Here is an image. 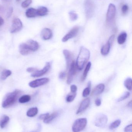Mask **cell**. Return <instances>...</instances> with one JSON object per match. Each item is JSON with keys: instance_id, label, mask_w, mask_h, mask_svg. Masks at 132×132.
Returning <instances> with one entry per match:
<instances>
[{"instance_id": "3", "label": "cell", "mask_w": 132, "mask_h": 132, "mask_svg": "<svg viewBox=\"0 0 132 132\" xmlns=\"http://www.w3.org/2000/svg\"><path fill=\"white\" fill-rule=\"evenodd\" d=\"M21 93V91L16 90L7 94L2 102V107L4 108H7L13 105L17 101Z\"/></svg>"}, {"instance_id": "37", "label": "cell", "mask_w": 132, "mask_h": 132, "mask_svg": "<svg viewBox=\"0 0 132 132\" xmlns=\"http://www.w3.org/2000/svg\"><path fill=\"white\" fill-rule=\"evenodd\" d=\"M77 90V87L74 85H71V92L73 93H76Z\"/></svg>"}, {"instance_id": "35", "label": "cell", "mask_w": 132, "mask_h": 132, "mask_svg": "<svg viewBox=\"0 0 132 132\" xmlns=\"http://www.w3.org/2000/svg\"><path fill=\"white\" fill-rule=\"evenodd\" d=\"M13 9L12 7H11L9 8L7 11V14H6V17L7 18H10L11 16L12 13H13Z\"/></svg>"}, {"instance_id": "11", "label": "cell", "mask_w": 132, "mask_h": 132, "mask_svg": "<svg viewBox=\"0 0 132 132\" xmlns=\"http://www.w3.org/2000/svg\"><path fill=\"white\" fill-rule=\"evenodd\" d=\"M49 81V79L47 78H40V79H36L29 82V85L31 87L35 88L40 87L42 85H44L47 84Z\"/></svg>"}, {"instance_id": "6", "label": "cell", "mask_w": 132, "mask_h": 132, "mask_svg": "<svg viewBox=\"0 0 132 132\" xmlns=\"http://www.w3.org/2000/svg\"><path fill=\"white\" fill-rule=\"evenodd\" d=\"M95 6L93 0H85L84 9L86 17L87 18H90L94 15L95 7Z\"/></svg>"}, {"instance_id": "44", "label": "cell", "mask_w": 132, "mask_h": 132, "mask_svg": "<svg viewBox=\"0 0 132 132\" xmlns=\"http://www.w3.org/2000/svg\"><path fill=\"white\" fill-rule=\"evenodd\" d=\"M4 8L2 5H0V13L4 11Z\"/></svg>"}, {"instance_id": "27", "label": "cell", "mask_w": 132, "mask_h": 132, "mask_svg": "<svg viewBox=\"0 0 132 132\" xmlns=\"http://www.w3.org/2000/svg\"><path fill=\"white\" fill-rule=\"evenodd\" d=\"M132 80L131 78H127L125 80L124 85L125 87L129 90L131 91L132 90Z\"/></svg>"}, {"instance_id": "4", "label": "cell", "mask_w": 132, "mask_h": 132, "mask_svg": "<svg viewBox=\"0 0 132 132\" xmlns=\"http://www.w3.org/2000/svg\"><path fill=\"white\" fill-rule=\"evenodd\" d=\"M116 11L115 5L112 4H110L108 9L106 18V24L108 27H112L114 24Z\"/></svg>"}, {"instance_id": "21", "label": "cell", "mask_w": 132, "mask_h": 132, "mask_svg": "<svg viewBox=\"0 0 132 132\" xmlns=\"http://www.w3.org/2000/svg\"><path fill=\"white\" fill-rule=\"evenodd\" d=\"M127 37V34L126 32H122L119 35L118 38V43L119 45H122L125 42Z\"/></svg>"}, {"instance_id": "18", "label": "cell", "mask_w": 132, "mask_h": 132, "mask_svg": "<svg viewBox=\"0 0 132 132\" xmlns=\"http://www.w3.org/2000/svg\"><path fill=\"white\" fill-rule=\"evenodd\" d=\"M49 11L48 9L44 6L40 7L37 9V15L40 16H44L48 14Z\"/></svg>"}, {"instance_id": "16", "label": "cell", "mask_w": 132, "mask_h": 132, "mask_svg": "<svg viewBox=\"0 0 132 132\" xmlns=\"http://www.w3.org/2000/svg\"><path fill=\"white\" fill-rule=\"evenodd\" d=\"M105 89V85L103 84L98 85L91 92V96H97L101 94Z\"/></svg>"}, {"instance_id": "31", "label": "cell", "mask_w": 132, "mask_h": 132, "mask_svg": "<svg viewBox=\"0 0 132 132\" xmlns=\"http://www.w3.org/2000/svg\"><path fill=\"white\" fill-rule=\"evenodd\" d=\"M69 16L71 20L73 21H76L78 18V15L73 12H70L69 13Z\"/></svg>"}, {"instance_id": "30", "label": "cell", "mask_w": 132, "mask_h": 132, "mask_svg": "<svg viewBox=\"0 0 132 132\" xmlns=\"http://www.w3.org/2000/svg\"><path fill=\"white\" fill-rule=\"evenodd\" d=\"M76 93H73L71 92L70 94H69L67 96L66 101L68 102H72L74 100V98L76 97Z\"/></svg>"}, {"instance_id": "2", "label": "cell", "mask_w": 132, "mask_h": 132, "mask_svg": "<svg viewBox=\"0 0 132 132\" xmlns=\"http://www.w3.org/2000/svg\"><path fill=\"white\" fill-rule=\"evenodd\" d=\"M90 56V53L88 49L83 46L81 47L76 62L77 68L78 70H81L83 68L86 63L89 60Z\"/></svg>"}, {"instance_id": "38", "label": "cell", "mask_w": 132, "mask_h": 132, "mask_svg": "<svg viewBox=\"0 0 132 132\" xmlns=\"http://www.w3.org/2000/svg\"><path fill=\"white\" fill-rule=\"evenodd\" d=\"M49 115V113H46V114H41L39 116V119L40 120H45V119L48 117V116Z\"/></svg>"}, {"instance_id": "45", "label": "cell", "mask_w": 132, "mask_h": 132, "mask_svg": "<svg viewBox=\"0 0 132 132\" xmlns=\"http://www.w3.org/2000/svg\"><path fill=\"white\" fill-rule=\"evenodd\" d=\"M128 106L129 108H132V101H131L130 102H129L128 104Z\"/></svg>"}, {"instance_id": "40", "label": "cell", "mask_w": 132, "mask_h": 132, "mask_svg": "<svg viewBox=\"0 0 132 132\" xmlns=\"http://www.w3.org/2000/svg\"><path fill=\"white\" fill-rule=\"evenodd\" d=\"M37 70H38V69H36V68H35L30 67L27 68L26 71H27V72H29V73H33V72L36 71Z\"/></svg>"}, {"instance_id": "34", "label": "cell", "mask_w": 132, "mask_h": 132, "mask_svg": "<svg viewBox=\"0 0 132 132\" xmlns=\"http://www.w3.org/2000/svg\"><path fill=\"white\" fill-rule=\"evenodd\" d=\"M128 6L127 5H122L121 8V11L122 14H126L127 12L128 11Z\"/></svg>"}, {"instance_id": "13", "label": "cell", "mask_w": 132, "mask_h": 132, "mask_svg": "<svg viewBox=\"0 0 132 132\" xmlns=\"http://www.w3.org/2000/svg\"><path fill=\"white\" fill-rule=\"evenodd\" d=\"M90 100L89 98H87L85 99H84L81 103L80 105V107L78 108V110L77 111L76 114H80L81 112L85 111L89 107L90 105Z\"/></svg>"}, {"instance_id": "10", "label": "cell", "mask_w": 132, "mask_h": 132, "mask_svg": "<svg viewBox=\"0 0 132 132\" xmlns=\"http://www.w3.org/2000/svg\"><path fill=\"white\" fill-rule=\"evenodd\" d=\"M51 64L50 62H47L46 63L44 67L41 70H37L35 72H33L31 75V77H39L45 74L50 69Z\"/></svg>"}, {"instance_id": "5", "label": "cell", "mask_w": 132, "mask_h": 132, "mask_svg": "<svg viewBox=\"0 0 132 132\" xmlns=\"http://www.w3.org/2000/svg\"><path fill=\"white\" fill-rule=\"evenodd\" d=\"M87 120L85 118L78 119L75 121L72 126L73 132H80L83 131L87 126Z\"/></svg>"}, {"instance_id": "22", "label": "cell", "mask_w": 132, "mask_h": 132, "mask_svg": "<svg viewBox=\"0 0 132 132\" xmlns=\"http://www.w3.org/2000/svg\"><path fill=\"white\" fill-rule=\"evenodd\" d=\"M12 74V71L10 70L5 69L2 71L1 74L0 78L2 80H4L8 77L10 76Z\"/></svg>"}, {"instance_id": "28", "label": "cell", "mask_w": 132, "mask_h": 132, "mask_svg": "<svg viewBox=\"0 0 132 132\" xmlns=\"http://www.w3.org/2000/svg\"><path fill=\"white\" fill-rule=\"evenodd\" d=\"M31 100V97L29 95H24L21 97L19 99L20 103H25L28 102Z\"/></svg>"}, {"instance_id": "33", "label": "cell", "mask_w": 132, "mask_h": 132, "mask_svg": "<svg viewBox=\"0 0 132 132\" xmlns=\"http://www.w3.org/2000/svg\"><path fill=\"white\" fill-rule=\"evenodd\" d=\"M130 93L128 92H126L124 93L123 95L122 96L119 98L118 99V102H121L122 101H124L125 99H126L128 98L129 96H130Z\"/></svg>"}, {"instance_id": "41", "label": "cell", "mask_w": 132, "mask_h": 132, "mask_svg": "<svg viewBox=\"0 0 132 132\" xmlns=\"http://www.w3.org/2000/svg\"><path fill=\"white\" fill-rule=\"evenodd\" d=\"M66 75V72H61L59 74V78L60 79H63L64 78H65Z\"/></svg>"}, {"instance_id": "14", "label": "cell", "mask_w": 132, "mask_h": 132, "mask_svg": "<svg viewBox=\"0 0 132 132\" xmlns=\"http://www.w3.org/2000/svg\"><path fill=\"white\" fill-rule=\"evenodd\" d=\"M63 53L66 59L67 68L68 69L72 62L73 61V54L70 51L67 50H64L63 51Z\"/></svg>"}, {"instance_id": "19", "label": "cell", "mask_w": 132, "mask_h": 132, "mask_svg": "<svg viewBox=\"0 0 132 132\" xmlns=\"http://www.w3.org/2000/svg\"><path fill=\"white\" fill-rule=\"evenodd\" d=\"M59 115V112H55L50 115H49L47 118L43 120V122L45 124H49L50 123L53 119L57 118Z\"/></svg>"}, {"instance_id": "29", "label": "cell", "mask_w": 132, "mask_h": 132, "mask_svg": "<svg viewBox=\"0 0 132 132\" xmlns=\"http://www.w3.org/2000/svg\"><path fill=\"white\" fill-rule=\"evenodd\" d=\"M121 124V121L119 119L116 120L114 121V122L112 123V124L110 125L109 126V129L111 130L115 129L116 128H118Z\"/></svg>"}, {"instance_id": "9", "label": "cell", "mask_w": 132, "mask_h": 132, "mask_svg": "<svg viewBox=\"0 0 132 132\" xmlns=\"http://www.w3.org/2000/svg\"><path fill=\"white\" fill-rule=\"evenodd\" d=\"M69 72L67 76V83L68 84H71L73 79V77L76 73L77 67L76 66V63L74 61L72 62L69 68Z\"/></svg>"}, {"instance_id": "24", "label": "cell", "mask_w": 132, "mask_h": 132, "mask_svg": "<svg viewBox=\"0 0 132 132\" xmlns=\"http://www.w3.org/2000/svg\"><path fill=\"white\" fill-rule=\"evenodd\" d=\"M91 63L90 62H89L87 64L86 66V68H85V70H84V71L82 75V77L81 78V81H84L87 78V76L88 73V71L90 70V68L91 67Z\"/></svg>"}, {"instance_id": "42", "label": "cell", "mask_w": 132, "mask_h": 132, "mask_svg": "<svg viewBox=\"0 0 132 132\" xmlns=\"http://www.w3.org/2000/svg\"><path fill=\"white\" fill-rule=\"evenodd\" d=\"M101 100L100 98H97L95 100V104L97 106H99L101 104Z\"/></svg>"}, {"instance_id": "47", "label": "cell", "mask_w": 132, "mask_h": 132, "mask_svg": "<svg viewBox=\"0 0 132 132\" xmlns=\"http://www.w3.org/2000/svg\"><path fill=\"white\" fill-rule=\"evenodd\" d=\"M116 1H119V0H116Z\"/></svg>"}, {"instance_id": "32", "label": "cell", "mask_w": 132, "mask_h": 132, "mask_svg": "<svg viewBox=\"0 0 132 132\" xmlns=\"http://www.w3.org/2000/svg\"><path fill=\"white\" fill-rule=\"evenodd\" d=\"M32 0H25L21 3V6L23 8H26L28 7L32 4Z\"/></svg>"}, {"instance_id": "12", "label": "cell", "mask_w": 132, "mask_h": 132, "mask_svg": "<svg viewBox=\"0 0 132 132\" xmlns=\"http://www.w3.org/2000/svg\"><path fill=\"white\" fill-rule=\"evenodd\" d=\"M79 28L78 27H75L73 28L62 39L63 42H66L68 41L69 39L72 38L76 36L79 31Z\"/></svg>"}, {"instance_id": "26", "label": "cell", "mask_w": 132, "mask_h": 132, "mask_svg": "<svg viewBox=\"0 0 132 132\" xmlns=\"http://www.w3.org/2000/svg\"><path fill=\"white\" fill-rule=\"evenodd\" d=\"M91 82L90 81H89L88 84V87L83 90L82 95L84 97H86L90 94L91 91Z\"/></svg>"}, {"instance_id": "36", "label": "cell", "mask_w": 132, "mask_h": 132, "mask_svg": "<svg viewBox=\"0 0 132 132\" xmlns=\"http://www.w3.org/2000/svg\"><path fill=\"white\" fill-rule=\"evenodd\" d=\"M125 132H132V125H129L125 128L124 129Z\"/></svg>"}, {"instance_id": "15", "label": "cell", "mask_w": 132, "mask_h": 132, "mask_svg": "<svg viewBox=\"0 0 132 132\" xmlns=\"http://www.w3.org/2000/svg\"><path fill=\"white\" fill-rule=\"evenodd\" d=\"M41 36L42 39L43 40H49L52 38V32L50 29L45 28L42 30Z\"/></svg>"}, {"instance_id": "17", "label": "cell", "mask_w": 132, "mask_h": 132, "mask_svg": "<svg viewBox=\"0 0 132 132\" xmlns=\"http://www.w3.org/2000/svg\"><path fill=\"white\" fill-rule=\"evenodd\" d=\"M26 15L28 18H34L37 15V10L33 8H30L26 10Z\"/></svg>"}, {"instance_id": "20", "label": "cell", "mask_w": 132, "mask_h": 132, "mask_svg": "<svg viewBox=\"0 0 132 132\" xmlns=\"http://www.w3.org/2000/svg\"><path fill=\"white\" fill-rule=\"evenodd\" d=\"M111 45L108 42H107L105 45L104 46L101 50V53L102 55L106 56L110 52Z\"/></svg>"}, {"instance_id": "25", "label": "cell", "mask_w": 132, "mask_h": 132, "mask_svg": "<svg viewBox=\"0 0 132 132\" xmlns=\"http://www.w3.org/2000/svg\"><path fill=\"white\" fill-rule=\"evenodd\" d=\"M9 121V118L7 116H4L2 119L0 123V126L1 128H4L7 125Z\"/></svg>"}, {"instance_id": "39", "label": "cell", "mask_w": 132, "mask_h": 132, "mask_svg": "<svg viewBox=\"0 0 132 132\" xmlns=\"http://www.w3.org/2000/svg\"><path fill=\"white\" fill-rule=\"evenodd\" d=\"M115 37V35H112L109 38V39L108 41V42L110 44L111 46L113 44V42L114 40Z\"/></svg>"}, {"instance_id": "8", "label": "cell", "mask_w": 132, "mask_h": 132, "mask_svg": "<svg viewBox=\"0 0 132 132\" xmlns=\"http://www.w3.org/2000/svg\"><path fill=\"white\" fill-rule=\"evenodd\" d=\"M22 28V23L19 19L15 18L12 21L10 32L14 33L19 31Z\"/></svg>"}, {"instance_id": "46", "label": "cell", "mask_w": 132, "mask_h": 132, "mask_svg": "<svg viewBox=\"0 0 132 132\" xmlns=\"http://www.w3.org/2000/svg\"><path fill=\"white\" fill-rule=\"evenodd\" d=\"M16 1L17 2H19V1H20V0H16Z\"/></svg>"}, {"instance_id": "43", "label": "cell", "mask_w": 132, "mask_h": 132, "mask_svg": "<svg viewBox=\"0 0 132 132\" xmlns=\"http://www.w3.org/2000/svg\"><path fill=\"white\" fill-rule=\"evenodd\" d=\"M4 20L2 18L0 17V26H2V25L4 24Z\"/></svg>"}, {"instance_id": "7", "label": "cell", "mask_w": 132, "mask_h": 132, "mask_svg": "<svg viewBox=\"0 0 132 132\" xmlns=\"http://www.w3.org/2000/svg\"><path fill=\"white\" fill-rule=\"evenodd\" d=\"M107 121V117L105 115L101 114L96 117L95 121V125L97 127L103 128L105 126Z\"/></svg>"}, {"instance_id": "1", "label": "cell", "mask_w": 132, "mask_h": 132, "mask_svg": "<svg viewBox=\"0 0 132 132\" xmlns=\"http://www.w3.org/2000/svg\"><path fill=\"white\" fill-rule=\"evenodd\" d=\"M39 45L36 41L30 39L26 43L20 44L19 46L20 53L23 55H27L38 50Z\"/></svg>"}, {"instance_id": "23", "label": "cell", "mask_w": 132, "mask_h": 132, "mask_svg": "<svg viewBox=\"0 0 132 132\" xmlns=\"http://www.w3.org/2000/svg\"><path fill=\"white\" fill-rule=\"evenodd\" d=\"M38 113V109L36 108H33L29 109L27 112L26 115L29 117H33L37 115Z\"/></svg>"}]
</instances>
